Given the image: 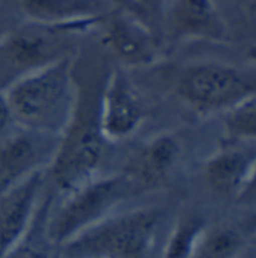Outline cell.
Wrapping results in <instances>:
<instances>
[{"instance_id":"6da1fadb","label":"cell","mask_w":256,"mask_h":258,"mask_svg":"<svg viewBox=\"0 0 256 258\" xmlns=\"http://www.w3.org/2000/svg\"><path fill=\"white\" fill-rule=\"evenodd\" d=\"M75 54L65 56L12 83L5 92L15 125L62 136L78 103Z\"/></svg>"},{"instance_id":"7a4b0ae2","label":"cell","mask_w":256,"mask_h":258,"mask_svg":"<svg viewBox=\"0 0 256 258\" xmlns=\"http://www.w3.org/2000/svg\"><path fill=\"white\" fill-rule=\"evenodd\" d=\"M164 219L160 207L112 213L57 248V258H151Z\"/></svg>"},{"instance_id":"3957f363","label":"cell","mask_w":256,"mask_h":258,"mask_svg":"<svg viewBox=\"0 0 256 258\" xmlns=\"http://www.w3.org/2000/svg\"><path fill=\"white\" fill-rule=\"evenodd\" d=\"M100 92L83 98L78 88V103L71 124L60 138L59 150L47 169V180L60 195H68L98 177L109 144L100 127Z\"/></svg>"},{"instance_id":"277c9868","label":"cell","mask_w":256,"mask_h":258,"mask_svg":"<svg viewBox=\"0 0 256 258\" xmlns=\"http://www.w3.org/2000/svg\"><path fill=\"white\" fill-rule=\"evenodd\" d=\"M106 20V18H104ZM48 26L27 21L24 26L2 35L0 39V91L18 79L74 54L71 39L100 27L103 21Z\"/></svg>"},{"instance_id":"5b68a950","label":"cell","mask_w":256,"mask_h":258,"mask_svg":"<svg viewBox=\"0 0 256 258\" xmlns=\"http://www.w3.org/2000/svg\"><path fill=\"white\" fill-rule=\"evenodd\" d=\"M139 194V189L122 171L97 177L80 189L65 195L63 203L56 210H50L47 236L59 248L115 213L119 204Z\"/></svg>"},{"instance_id":"8992f818","label":"cell","mask_w":256,"mask_h":258,"mask_svg":"<svg viewBox=\"0 0 256 258\" xmlns=\"http://www.w3.org/2000/svg\"><path fill=\"white\" fill-rule=\"evenodd\" d=\"M177 95L201 115L225 113L256 92V85L237 67L217 60L186 65L175 82Z\"/></svg>"},{"instance_id":"52a82bcc","label":"cell","mask_w":256,"mask_h":258,"mask_svg":"<svg viewBox=\"0 0 256 258\" xmlns=\"http://www.w3.org/2000/svg\"><path fill=\"white\" fill-rule=\"evenodd\" d=\"M98 116L109 144L122 142L142 127L146 109L128 70L118 67L107 74L100 92Z\"/></svg>"},{"instance_id":"ba28073f","label":"cell","mask_w":256,"mask_h":258,"mask_svg":"<svg viewBox=\"0 0 256 258\" xmlns=\"http://www.w3.org/2000/svg\"><path fill=\"white\" fill-rule=\"evenodd\" d=\"M60 138L15 125L0 138V194L51 165Z\"/></svg>"},{"instance_id":"9c48e42d","label":"cell","mask_w":256,"mask_h":258,"mask_svg":"<svg viewBox=\"0 0 256 258\" xmlns=\"http://www.w3.org/2000/svg\"><path fill=\"white\" fill-rule=\"evenodd\" d=\"M103 44L116 57L119 67L139 70L155 65L161 50L143 18L124 9H113L103 24Z\"/></svg>"},{"instance_id":"30bf717a","label":"cell","mask_w":256,"mask_h":258,"mask_svg":"<svg viewBox=\"0 0 256 258\" xmlns=\"http://www.w3.org/2000/svg\"><path fill=\"white\" fill-rule=\"evenodd\" d=\"M163 30L167 41H207L225 44L229 27L214 0H166L163 5Z\"/></svg>"},{"instance_id":"8fae6325","label":"cell","mask_w":256,"mask_h":258,"mask_svg":"<svg viewBox=\"0 0 256 258\" xmlns=\"http://www.w3.org/2000/svg\"><path fill=\"white\" fill-rule=\"evenodd\" d=\"M47 171H38L0 194V258L29 231L42 200Z\"/></svg>"},{"instance_id":"7c38bea8","label":"cell","mask_w":256,"mask_h":258,"mask_svg":"<svg viewBox=\"0 0 256 258\" xmlns=\"http://www.w3.org/2000/svg\"><path fill=\"white\" fill-rule=\"evenodd\" d=\"M181 156V144L172 133H158L137 148L121 169L140 194L164 186Z\"/></svg>"},{"instance_id":"4fadbf2b","label":"cell","mask_w":256,"mask_h":258,"mask_svg":"<svg viewBox=\"0 0 256 258\" xmlns=\"http://www.w3.org/2000/svg\"><path fill=\"white\" fill-rule=\"evenodd\" d=\"M256 163V141L232 139L222 145L204 165V178L220 198L240 195Z\"/></svg>"},{"instance_id":"5bb4252c","label":"cell","mask_w":256,"mask_h":258,"mask_svg":"<svg viewBox=\"0 0 256 258\" xmlns=\"http://www.w3.org/2000/svg\"><path fill=\"white\" fill-rule=\"evenodd\" d=\"M26 20L60 26L104 20L116 6L110 0H18Z\"/></svg>"},{"instance_id":"9a60e30c","label":"cell","mask_w":256,"mask_h":258,"mask_svg":"<svg viewBox=\"0 0 256 258\" xmlns=\"http://www.w3.org/2000/svg\"><path fill=\"white\" fill-rule=\"evenodd\" d=\"M51 206L53 197H42L29 231L2 258H57V248L47 236V219Z\"/></svg>"},{"instance_id":"2e32d148","label":"cell","mask_w":256,"mask_h":258,"mask_svg":"<svg viewBox=\"0 0 256 258\" xmlns=\"http://www.w3.org/2000/svg\"><path fill=\"white\" fill-rule=\"evenodd\" d=\"M244 246L243 233L231 225L205 228L192 258H237Z\"/></svg>"},{"instance_id":"e0dca14e","label":"cell","mask_w":256,"mask_h":258,"mask_svg":"<svg viewBox=\"0 0 256 258\" xmlns=\"http://www.w3.org/2000/svg\"><path fill=\"white\" fill-rule=\"evenodd\" d=\"M205 228L207 222L201 215L195 212L183 213L177 219L160 258H192L195 246Z\"/></svg>"},{"instance_id":"ac0fdd59","label":"cell","mask_w":256,"mask_h":258,"mask_svg":"<svg viewBox=\"0 0 256 258\" xmlns=\"http://www.w3.org/2000/svg\"><path fill=\"white\" fill-rule=\"evenodd\" d=\"M222 115L229 139L256 141V92Z\"/></svg>"},{"instance_id":"d6986e66","label":"cell","mask_w":256,"mask_h":258,"mask_svg":"<svg viewBox=\"0 0 256 258\" xmlns=\"http://www.w3.org/2000/svg\"><path fill=\"white\" fill-rule=\"evenodd\" d=\"M15 127L11 104L5 91H0V138L8 135Z\"/></svg>"},{"instance_id":"ffe728a7","label":"cell","mask_w":256,"mask_h":258,"mask_svg":"<svg viewBox=\"0 0 256 258\" xmlns=\"http://www.w3.org/2000/svg\"><path fill=\"white\" fill-rule=\"evenodd\" d=\"M238 204H243V206H253L256 204V163L249 175V180L247 183L244 184L243 190L240 192V195L237 197L235 200Z\"/></svg>"},{"instance_id":"44dd1931","label":"cell","mask_w":256,"mask_h":258,"mask_svg":"<svg viewBox=\"0 0 256 258\" xmlns=\"http://www.w3.org/2000/svg\"><path fill=\"white\" fill-rule=\"evenodd\" d=\"M133 2H136L137 5H140V6L148 12V11H149V8L154 5V2H155V0H133Z\"/></svg>"},{"instance_id":"7402d4cb","label":"cell","mask_w":256,"mask_h":258,"mask_svg":"<svg viewBox=\"0 0 256 258\" xmlns=\"http://www.w3.org/2000/svg\"><path fill=\"white\" fill-rule=\"evenodd\" d=\"M247 57H249L250 60L256 62V44L255 45H252V47L247 50Z\"/></svg>"},{"instance_id":"603a6c76","label":"cell","mask_w":256,"mask_h":258,"mask_svg":"<svg viewBox=\"0 0 256 258\" xmlns=\"http://www.w3.org/2000/svg\"><path fill=\"white\" fill-rule=\"evenodd\" d=\"M249 2H256V0H249Z\"/></svg>"},{"instance_id":"cb8c5ba5","label":"cell","mask_w":256,"mask_h":258,"mask_svg":"<svg viewBox=\"0 0 256 258\" xmlns=\"http://www.w3.org/2000/svg\"><path fill=\"white\" fill-rule=\"evenodd\" d=\"M0 39H2V35H0Z\"/></svg>"},{"instance_id":"d4e9b609","label":"cell","mask_w":256,"mask_h":258,"mask_svg":"<svg viewBox=\"0 0 256 258\" xmlns=\"http://www.w3.org/2000/svg\"><path fill=\"white\" fill-rule=\"evenodd\" d=\"M240 258H244V257H240Z\"/></svg>"}]
</instances>
